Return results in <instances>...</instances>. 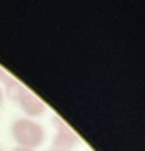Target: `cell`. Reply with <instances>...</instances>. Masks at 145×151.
Instances as JSON below:
<instances>
[{"label":"cell","mask_w":145,"mask_h":151,"mask_svg":"<svg viewBox=\"0 0 145 151\" xmlns=\"http://www.w3.org/2000/svg\"><path fill=\"white\" fill-rule=\"evenodd\" d=\"M5 72H4V70H2V69H0V83H2V81H4V79H5Z\"/></svg>","instance_id":"obj_8"},{"label":"cell","mask_w":145,"mask_h":151,"mask_svg":"<svg viewBox=\"0 0 145 151\" xmlns=\"http://www.w3.org/2000/svg\"><path fill=\"white\" fill-rule=\"evenodd\" d=\"M19 106H21V110L26 113L28 119L40 117V115H43L45 110H47V105L43 103V100L40 98L38 94L31 93V91H28V93L19 100Z\"/></svg>","instance_id":"obj_2"},{"label":"cell","mask_w":145,"mask_h":151,"mask_svg":"<svg viewBox=\"0 0 145 151\" xmlns=\"http://www.w3.org/2000/svg\"><path fill=\"white\" fill-rule=\"evenodd\" d=\"M50 151H54V150H50Z\"/></svg>","instance_id":"obj_10"},{"label":"cell","mask_w":145,"mask_h":151,"mask_svg":"<svg viewBox=\"0 0 145 151\" xmlns=\"http://www.w3.org/2000/svg\"><path fill=\"white\" fill-rule=\"evenodd\" d=\"M76 142H79L78 134L71 127H66V129H60V131L55 132L54 141H52V148H54V151H71Z\"/></svg>","instance_id":"obj_3"},{"label":"cell","mask_w":145,"mask_h":151,"mask_svg":"<svg viewBox=\"0 0 145 151\" xmlns=\"http://www.w3.org/2000/svg\"><path fill=\"white\" fill-rule=\"evenodd\" d=\"M10 134H12V139L17 142V146L31 148V150L42 146L45 141L43 125L33 119H28V117L16 119L10 125Z\"/></svg>","instance_id":"obj_1"},{"label":"cell","mask_w":145,"mask_h":151,"mask_svg":"<svg viewBox=\"0 0 145 151\" xmlns=\"http://www.w3.org/2000/svg\"><path fill=\"white\" fill-rule=\"evenodd\" d=\"M2 83H4V94H5L9 100L17 101V103H19L21 98L29 91L23 83H19L17 79H14V77H10V76H5V79H4Z\"/></svg>","instance_id":"obj_4"},{"label":"cell","mask_w":145,"mask_h":151,"mask_svg":"<svg viewBox=\"0 0 145 151\" xmlns=\"http://www.w3.org/2000/svg\"><path fill=\"white\" fill-rule=\"evenodd\" d=\"M4 100H5V94H4V88L0 86V106H2V103H4Z\"/></svg>","instance_id":"obj_7"},{"label":"cell","mask_w":145,"mask_h":151,"mask_svg":"<svg viewBox=\"0 0 145 151\" xmlns=\"http://www.w3.org/2000/svg\"><path fill=\"white\" fill-rule=\"evenodd\" d=\"M52 124H54V127H55L57 131H60V129H66V127H69L68 124L64 122V119H60V117H59V115H55V113L52 115Z\"/></svg>","instance_id":"obj_5"},{"label":"cell","mask_w":145,"mask_h":151,"mask_svg":"<svg viewBox=\"0 0 145 151\" xmlns=\"http://www.w3.org/2000/svg\"><path fill=\"white\" fill-rule=\"evenodd\" d=\"M0 151H4V150H2V148H0Z\"/></svg>","instance_id":"obj_9"},{"label":"cell","mask_w":145,"mask_h":151,"mask_svg":"<svg viewBox=\"0 0 145 151\" xmlns=\"http://www.w3.org/2000/svg\"><path fill=\"white\" fill-rule=\"evenodd\" d=\"M12 151H35V150H31V148H23V146H16Z\"/></svg>","instance_id":"obj_6"}]
</instances>
